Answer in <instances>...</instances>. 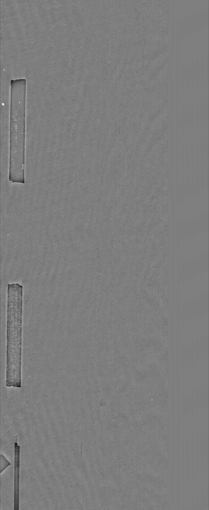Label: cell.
<instances>
[{"instance_id":"cell-1","label":"cell","mask_w":209,"mask_h":510,"mask_svg":"<svg viewBox=\"0 0 209 510\" xmlns=\"http://www.w3.org/2000/svg\"><path fill=\"white\" fill-rule=\"evenodd\" d=\"M5 385L21 387L22 316L23 287L7 284Z\"/></svg>"},{"instance_id":"cell-2","label":"cell","mask_w":209,"mask_h":510,"mask_svg":"<svg viewBox=\"0 0 209 510\" xmlns=\"http://www.w3.org/2000/svg\"><path fill=\"white\" fill-rule=\"evenodd\" d=\"M9 179L24 182L25 149V79L10 83Z\"/></svg>"}]
</instances>
